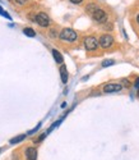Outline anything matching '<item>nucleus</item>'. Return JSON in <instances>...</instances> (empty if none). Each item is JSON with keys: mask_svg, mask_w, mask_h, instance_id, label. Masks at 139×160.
<instances>
[{"mask_svg": "<svg viewBox=\"0 0 139 160\" xmlns=\"http://www.w3.org/2000/svg\"><path fill=\"white\" fill-rule=\"evenodd\" d=\"M60 38L64 40V41H75L77 40V32L73 31L72 28H64L60 32Z\"/></svg>", "mask_w": 139, "mask_h": 160, "instance_id": "nucleus-1", "label": "nucleus"}, {"mask_svg": "<svg viewBox=\"0 0 139 160\" xmlns=\"http://www.w3.org/2000/svg\"><path fill=\"white\" fill-rule=\"evenodd\" d=\"M84 46L88 51H93L97 49V46H98V41H97V38L93 37V36H88L84 38Z\"/></svg>", "mask_w": 139, "mask_h": 160, "instance_id": "nucleus-2", "label": "nucleus"}, {"mask_svg": "<svg viewBox=\"0 0 139 160\" xmlns=\"http://www.w3.org/2000/svg\"><path fill=\"white\" fill-rule=\"evenodd\" d=\"M98 44H100L103 49H108V48H111V45L114 44V37L111 36V35H102V36L100 37Z\"/></svg>", "mask_w": 139, "mask_h": 160, "instance_id": "nucleus-3", "label": "nucleus"}, {"mask_svg": "<svg viewBox=\"0 0 139 160\" xmlns=\"http://www.w3.org/2000/svg\"><path fill=\"white\" fill-rule=\"evenodd\" d=\"M35 22H37L41 27H47L50 24V18L47 14H45V13H38V14L35 17Z\"/></svg>", "mask_w": 139, "mask_h": 160, "instance_id": "nucleus-4", "label": "nucleus"}, {"mask_svg": "<svg viewBox=\"0 0 139 160\" xmlns=\"http://www.w3.org/2000/svg\"><path fill=\"white\" fill-rule=\"evenodd\" d=\"M92 18L96 21V22H105L107 16H106V13L102 10V9H98L97 8L93 13H92Z\"/></svg>", "mask_w": 139, "mask_h": 160, "instance_id": "nucleus-5", "label": "nucleus"}, {"mask_svg": "<svg viewBox=\"0 0 139 160\" xmlns=\"http://www.w3.org/2000/svg\"><path fill=\"white\" fill-rule=\"evenodd\" d=\"M122 88V86L120 83H108L103 87V92L106 94H110V92H119Z\"/></svg>", "mask_w": 139, "mask_h": 160, "instance_id": "nucleus-6", "label": "nucleus"}, {"mask_svg": "<svg viewBox=\"0 0 139 160\" xmlns=\"http://www.w3.org/2000/svg\"><path fill=\"white\" fill-rule=\"evenodd\" d=\"M26 158H27V160H36L37 159V150L35 148H28L26 150Z\"/></svg>", "mask_w": 139, "mask_h": 160, "instance_id": "nucleus-7", "label": "nucleus"}, {"mask_svg": "<svg viewBox=\"0 0 139 160\" xmlns=\"http://www.w3.org/2000/svg\"><path fill=\"white\" fill-rule=\"evenodd\" d=\"M60 76H61L63 83H66L68 82V71H66V67L65 65H61V68H60Z\"/></svg>", "mask_w": 139, "mask_h": 160, "instance_id": "nucleus-8", "label": "nucleus"}, {"mask_svg": "<svg viewBox=\"0 0 139 160\" xmlns=\"http://www.w3.org/2000/svg\"><path fill=\"white\" fill-rule=\"evenodd\" d=\"M52 57H54L55 62H56V63H59V64H61V63L64 62V59H63V55L60 54V52H59L58 50H52Z\"/></svg>", "mask_w": 139, "mask_h": 160, "instance_id": "nucleus-9", "label": "nucleus"}, {"mask_svg": "<svg viewBox=\"0 0 139 160\" xmlns=\"http://www.w3.org/2000/svg\"><path fill=\"white\" fill-rule=\"evenodd\" d=\"M23 33H24L26 36H28V37H35V36H36V32H35L32 28H30V27L24 28V30H23Z\"/></svg>", "mask_w": 139, "mask_h": 160, "instance_id": "nucleus-10", "label": "nucleus"}, {"mask_svg": "<svg viewBox=\"0 0 139 160\" xmlns=\"http://www.w3.org/2000/svg\"><path fill=\"white\" fill-rule=\"evenodd\" d=\"M24 138H26V135H21V136H17V137H14V138H12V140H10V143H12V145H16V143H18V142L23 141Z\"/></svg>", "mask_w": 139, "mask_h": 160, "instance_id": "nucleus-11", "label": "nucleus"}, {"mask_svg": "<svg viewBox=\"0 0 139 160\" xmlns=\"http://www.w3.org/2000/svg\"><path fill=\"white\" fill-rule=\"evenodd\" d=\"M86 9H87V12H88V13H91V14H92V13L97 9V5H94V4H89V5H87V8H86Z\"/></svg>", "mask_w": 139, "mask_h": 160, "instance_id": "nucleus-12", "label": "nucleus"}, {"mask_svg": "<svg viewBox=\"0 0 139 160\" xmlns=\"http://www.w3.org/2000/svg\"><path fill=\"white\" fill-rule=\"evenodd\" d=\"M113 64H115V62L114 60H105L103 63H102V67H110V65H113Z\"/></svg>", "mask_w": 139, "mask_h": 160, "instance_id": "nucleus-13", "label": "nucleus"}, {"mask_svg": "<svg viewBox=\"0 0 139 160\" xmlns=\"http://www.w3.org/2000/svg\"><path fill=\"white\" fill-rule=\"evenodd\" d=\"M0 14H2L3 17H5V18H8V19H12V18H10V16L8 14L7 12H4V10H3V8H2V7H0Z\"/></svg>", "mask_w": 139, "mask_h": 160, "instance_id": "nucleus-14", "label": "nucleus"}, {"mask_svg": "<svg viewBox=\"0 0 139 160\" xmlns=\"http://www.w3.org/2000/svg\"><path fill=\"white\" fill-rule=\"evenodd\" d=\"M122 87H129L130 86V82H129V79H122Z\"/></svg>", "mask_w": 139, "mask_h": 160, "instance_id": "nucleus-15", "label": "nucleus"}, {"mask_svg": "<svg viewBox=\"0 0 139 160\" xmlns=\"http://www.w3.org/2000/svg\"><path fill=\"white\" fill-rule=\"evenodd\" d=\"M40 127H41V123H40V124H38V126H37L36 128H33L32 131H30V132H28V135H32V133H35V132H36V131H37V129H38Z\"/></svg>", "mask_w": 139, "mask_h": 160, "instance_id": "nucleus-16", "label": "nucleus"}, {"mask_svg": "<svg viewBox=\"0 0 139 160\" xmlns=\"http://www.w3.org/2000/svg\"><path fill=\"white\" fill-rule=\"evenodd\" d=\"M16 3H18V4H26L27 0H16Z\"/></svg>", "mask_w": 139, "mask_h": 160, "instance_id": "nucleus-17", "label": "nucleus"}, {"mask_svg": "<svg viewBox=\"0 0 139 160\" xmlns=\"http://www.w3.org/2000/svg\"><path fill=\"white\" fill-rule=\"evenodd\" d=\"M70 2H72L73 4H80V3H82V0H70Z\"/></svg>", "mask_w": 139, "mask_h": 160, "instance_id": "nucleus-18", "label": "nucleus"}, {"mask_svg": "<svg viewBox=\"0 0 139 160\" xmlns=\"http://www.w3.org/2000/svg\"><path fill=\"white\" fill-rule=\"evenodd\" d=\"M135 87H137V88L139 87V78H137V81H135Z\"/></svg>", "mask_w": 139, "mask_h": 160, "instance_id": "nucleus-19", "label": "nucleus"}, {"mask_svg": "<svg viewBox=\"0 0 139 160\" xmlns=\"http://www.w3.org/2000/svg\"><path fill=\"white\" fill-rule=\"evenodd\" d=\"M137 22L139 23V14H138V17H137Z\"/></svg>", "mask_w": 139, "mask_h": 160, "instance_id": "nucleus-20", "label": "nucleus"}, {"mask_svg": "<svg viewBox=\"0 0 139 160\" xmlns=\"http://www.w3.org/2000/svg\"><path fill=\"white\" fill-rule=\"evenodd\" d=\"M138 98H139V87H138Z\"/></svg>", "mask_w": 139, "mask_h": 160, "instance_id": "nucleus-21", "label": "nucleus"}]
</instances>
